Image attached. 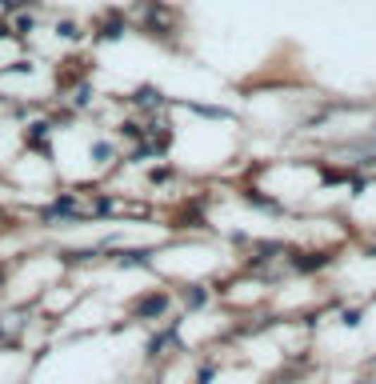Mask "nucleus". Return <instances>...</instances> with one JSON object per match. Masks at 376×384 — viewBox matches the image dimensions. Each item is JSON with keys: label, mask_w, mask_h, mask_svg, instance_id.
Instances as JSON below:
<instances>
[{"label": "nucleus", "mask_w": 376, "mask_h": 384, "mask_svg": "<svg viewBox=\"0 0 376 384\" xmlns=\"http://www.w3.org/2000/svg\"><path fill=\"white\" fill-rule=\"evenodd\" d=\"M164 309H168V297L164 292H149V297H140L132 304V316L137 321H156V316H164Z\"/></svg>", "instance_id": "obj_1"}, {"label": "nucleus", "mask_w": 376, "mask_h": 384, "mask_svg": "<svg viewBox=\"0 0 376 384\" xmlns=\"http://www.w3.org/2000/svg\"><path fill=\"white\" fill-rule=\"evenodd\" d=\"M113 261L120 264V268H144V264H149V248H120Z\"/></svg>", "instance_id": "obj_2"}, {"label": "nucleus", "mask_w": 376, "mask_h": 384, "mask_svg": "<svg viewBox=\"0 0 376 384\" xmlns=\"http://www.w3.org/2000/svg\"><path fill=\"white\" fill-rule=\"evenodd\" d=\"M244 200H249L252 209H264V212H284V209H280V204H276V200L261 197V192H256V188H249V192H244Z\"/></svg>", "instance_id": "obj_3"}, {"label": "nucleus", "mask_w": 376, "mask_h": 384, "mask_svg": "<svg viewBox=\"0 0 376 384\" xmlns=\"http://www.w3.org/2000/svg\"><path fill=\"white\" fill-rule=\"evenodd\" d=\"M204 300H208V292H204L201 285H192V288H188V292H184V304H188V309H201Z\"/></svg>", "instance_id": "obj_4"}, {"label": "nucleus", "mask_w": 376, "mask_h": 384, "mask_svg": "<svg viewBox=\"0 0 376 384\" xmlns=\"http://www.w3.org/2000/svg\"><path fill=\"white\" fill-rule=\"evenodd\" d=\"M173 336H176V328H168V333H161V336H152V340H149V357H156V352L173 340Z\"/></svg>", "instance_id": "obj_5"}, {"label": "nucleus", "mask_w": 376, "mask_h": 384, "mask_svg": "<svg viewBox=\"0 0 376 384\" xmlns=\"http://www.w3.org/2000/svg\"><path fill=\"white\" fill-rule=\"evenodd\" d=\"M92 156H96V161H108V156H113V144L96 140V144H92Z\"/></svg>", "instance_id": "obj_6"}, {"label": "nucleus", "mask_w": 376, "mask_h": 384, "mask_svg": "<svg viewBox=\"0 0 376 384\" xmlns=\"http://www.w3.org/2000/svg\"><path fill=\"white\" fill-rule=\"evenodd\" d=\"M152 185H164V180H168V176H173V173H168V168H152Z\"/></svg>", "instance_id": "obj_7"}, {"label": "nucleus", "mask_w": 376, "mask_h": 384, "mask_svg": "<svg viewBox=\"0 0 376 384\" xmlns=\"http://www.w3.org/2000/svg\"><path fill=\"white\" fill-rule=\"evenodd\" d=\"M344 324H349V328H356V324H361V309H349V312H344Z\"/></svg>", "instance_id": "obj_8"}, {"label": "nucleus", "mask_w": 376, "mask_h": 384, "mask_svg": "<svg viewBox=\"0 0 376 384\" xmlns=\"http://www.w3.org/2000/svg\"><path fill=\"white\" fill-rule=\"evenodd\" d=\"M196 380H201V384H208V380H213V364H204V368H201V376H196Z\"/></svg>", "instance_id": "obj_9"}]
</instances>
